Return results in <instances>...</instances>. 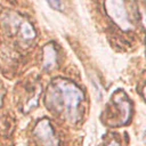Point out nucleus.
Segmentation results:
<instances>
[{"label": "nucleus", "mask_w": 146, "mask_h": 146, "mask_svg": "<svg viewBox=\"0 0 146 146\" xmlns=\"http://www.w3.org/2000/svg\"><path fill=\"white\" fill-rule=\"evenodd\" d=\"M82 102V90L75 83L64 79L52 81L47 89L44 98V104L50 111L73 124L81 117Z\"/></svg>", "instance_id": "1"}, {"label": "nucleus", "mask_w": 146, "mask_h": 146, "mask_svg": "<svg viewBox=\"0 0 146 146\" xmlns=\"http://www.w3.org/2000/svg\"><path fill=\"white\" fill-rule=\"evenodd\" d=\"M112 100H113V104L115 105V108L117 110V112L115 115L112 116V119H110V121L107 123L111 124L113 122V120H115V122L113 123V127L123 125V124L128 123L131 117L132 106H131V103H130L129 98L127 97V95L122 90H120V91L117 90L113 95Z\"/></svg>", "instance_id": "2"}, {"label": "nucleus", "mask_w": 146, "mask_h": 146, "mask_svg": "<svg viewBox=\"0 0 146 146\" xmlns=\"http://www.w3.org/2000/svg\"><path fill=\"white\" fill-rule=\"evenodd\" d=\"M105 8H106L108 16L112 18V21L117 26H120V29L128 31L132 27L129 21L128 13L125 10L123 0H106Z\"/></svg>", "instance_id": "3"}, {"label": "nucleus", "mask_w": 146, "mask_h": 146, "mask_svg": "<svg viewBox=\"0 0 146 146\" xmlns=\"http://www.w3.org/2000/svg\"><path fill=\"white\" fill-rule=\"evenodd\" d=\"M33 133L40 146H59L58 138L47 119H42L35 124Z\"/></svg>", "instance_id": "4"}, {"label": "nucleus", "mask_w": 146, "mask_h": 146, "mask_svg": "<svg viewBox=\"0 0 146 146\" xmlns=\"http://www.w3.org/2000/svg\"><path fill=\"white\" fill-rule=\"evenodd\" d=\"M57 66V51L55 47L49 43L43 48V68L46 71L54 70Z\"/></svg>", "instance_id": "5"}, {"label": "nucleus", "mask_w": 146, "mask_h": 146, "mask_svg": "<svg viewBox=\"0 0 146 146\" xmlns=\"http://www.w3.org/2000/svg\"><path fill=\"white\" fill-rule=\"evenodd\" d=\"M16 25L17 27V32H19L21 36L25 40H32L35 36V31L33 29V26L27 22V21H23V19H16Z\"/></svg>", "instance_id": "6"}, {"label": "nucleus", "mask_w": 146, "mask_h": 146, "mask_svg": "<svg viewBox=\"0 0 146 146\" xmlns=\"http://www.w3.org/2000/svg\"><path fill=\"white\" fill-rule=\"evenodd\" d=\"M50 7H52L56 10H62L63 9V2L62 0H47Z\"/></svg>", "instance_id": "7"}, {"label": "nucleus", "mask_w": 146, "mask_h": 146, "mask_svg": "<svg viewBox=\"0 0 146 146\" xmlns=\"http://www.w3.org/2000/svg\"><path fill=\"white\" fill-rule=\"evenodd\" d=\"M107 146H120V144H119V141H116L115 139H112V140L108 143Z\"/></svg>", "instance_id": "8"}, {"label": "nucleus", "mask_w": 146, "mask_h": 146, "mask_svg": "<svg viewBox=\"0 0 146 146\" xmlns=\"http://www.w3.org/2000/svg\"><path fill=\"white\" fill-rule=\"evenodd\" d=\"M143 22H144V26L146 27V14H145L144 17H143Z\"/></svg>", "instance_id": "9"}, {"label": "nucleus", "mask_w": 146, "mask_h": 146, "mask_svg": "<svg viewBox=\"0 0 146 146\" xmlns=\"http://www.w3.org/2000/svg\"><path fill=\"white\" fill-rule=\"evenodd\" d=\"M144 97H145V99H146V87H145V89H144Z\"/></svg>", "instance_id": "10"}]
</instances>
